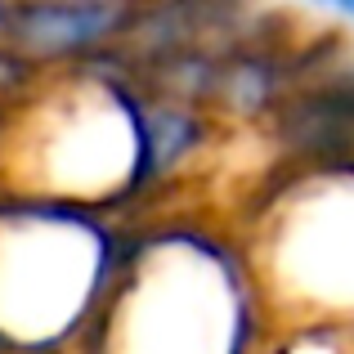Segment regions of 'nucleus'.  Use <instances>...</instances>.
<instances>
[{
  "label": "nucleus",
  "mask_w": 354,
  "mask_h": 354,
  "mask_svg": "<svg viewBox=\"0 0 354 354\" xmlns=\"http://www.w3.org/2000/svg\"><path fill=\"white\" fill-rule=\"evenodd\" d=\"M260 296L242 247L202 225L166 220L121 242L90 354H251Z\"/></svg>",
  "instance_id": "nucleus-1"
},
{
  "label": "nucleus",
  "mask_w": 354,
  "mask_h": 354,
  "mask_svg": "<svg viewBox=\"0 0 354 354\" xmlns=\"http://www.w3.org/2000/svg\"><path fill=\"white\" fill-rule=\"evenodd\" d=\"M45 81V99L18 113L9 139V193L104 216L148 193L144 95L104 63H77Z\"/></svg>",
  "instance_id": "nucleus-2"
},
{
  "label": "nucleus",
  "mask_w": 354,
  "mask_h": 354,
  "mask_svg": "<svg viewBox=\"0 0 354 354\" xmlns=\"http://www.w3.org/2000/svg\"><path fill=\"white\" fill-rule=\"evenodd\" d=\"M121 265V238L104 216L59 202H0V341L50 354L86 341Z\"/></svg>",
  "instance_id": "nucleus-3"
},
{
  "label": "nucleus",
  "mask_w": 354,
  "mask_h": 354,
  "mask_svg": "<svg viewBox=\"0 0 354 354\" xmlns=\"http://www.w3.org/2000/svg\"><path fill=\"white\" fill-rule=\"evenodd\" d=\"M247 256L256 296H278L305 332L354 328V162L319 166L274 193Z\"/></svg>",
  "instance_id": "nucleus-4"
},
{
  "label": "nucleus",
  "mask_w": 354,
  "mask_h": 354,
  "mask_svg": "<svg viewBox=\"0 0 354 354\" xmlns=\"http://www.w3.org/2000/svg\"><path fill=\"white\" fill-rule=\"evenodd\" d=\"M139 14L113 0H36L5 5V50L27 68H77L135 32Z\"/></svg>",
  "instance_id": "nucleus-5"
},
{
  "label": "nucleus",
  "mask_w": 354,
  "mask_h": 354,
  "mask_svg": "<svg viewBox=\"0 0 354 354\" xmlns=\"http://www.w3.org/2000/svg\"><path fill=\"white\" fill-rule=\"evenodd\" d=\"M323 14H332L341 27H350V32H354V0H328V5H323Z\"/></svg>",
  "instance_id": "nucleus-6"
},
{
  "label": "nucleus",
  "mask_w": 354,
  "mask_h": 354,
  "mask_svg": "<svg viewBox=\"0 0 354 354\" xmlns=\"http://www.w3.org/2000/svg\"><path fill=\"white\" fill-rule=\"evenodd\" d=\"M0 50H5V5H0Z\"/></svg>",
  "instance_id": "nucleus-7"
}]
</instances>
